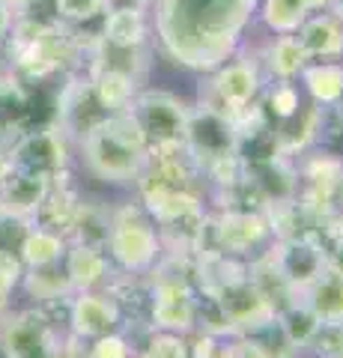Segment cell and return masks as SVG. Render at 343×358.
<instances>
[{"label": "cell", "mask_w": 343, "mask_h": 358, "mask_svg": "<svg viewBox=\"0 0 343 358\" xmlns=\"http://www.w3.org/2000/svg\"><path fill=\"white\" fill-rule=\"evenodd\" d=\"M295 39L307 57H335L343 51V18H337L335 13H323L314 18L307 15L302 27L295 30Z\"/></svg>", "instance_id": "14"}, {"label": "cell", "mask_w": 343, "mask_h": 358, "mask_svg": "<svg viewBox=\"0 0 343 358\" xmlns=\"http://www.w3.org/2000/svg\"><path fill=\"white\" fill-rule=\"evenodd\" d=\"M126 110L140 126L147 147L164 150V147H180L182 143L188 110L191 108L173 93H164V90H143V93L131 99V105Z\"/></svg>", "instance_id": "7"}, {"label": "cell", "mask_w": 343, "mask_h": 358, "mask_svg": "<svg viewBox=\"0 0 343 358\" xmlns=\"http://www.w3.org/2000/svg\"><path fill=\"white\" fill-rule=\"evenodd\" d=\"M33 227L27 215H15V212L0 209V254L18 257L21 254V242H24L27 230Z\"/></svg>", "instance_id": "28"}, {"label": "cell", "mask_w": 343, "mask_h": 358, "mask_svg": "<svg viewBox=\"0 0 343 358\" xmlns=\"http://www.w3.org/2000/svg\"><path fill=\"white\" fill-rule=\"evenodd\" d=\"M328 224H331V221H328ZM316 245H319V251H323L326 272L343 278V236H340V233L331 230V227H326V230L316 236Z\"/></svg>", "instance_id": "30"}, {"label": "cell", "mask_w": 343, "mask_h": 358, "mask_svg": "<svg viewBox=\"0 0 343 358\" xmlns=\"http://www.w3.org/2000/svg\"><path fill=\"white\" fill-rule=\"evenodd\" d=\"M272 236V221L269 212L263 209H224L218 218H206L200 242H197V251L200 245L212 239V248L206 257H245L251 251L263 248Z\"/></svg>", "instance_id": "6"}, {"label": "cell", "mask_w": 343, "mask_h": 358, "mask_svg": "<svg viewBox=\"0 0 343 358\" xmlns=\"http://www.w3.org/2000/svg\"><path fill=\"white\" fill-rule=\"evenodd\" d=\"M21 275H24V266H21L18 257L0 254V296H6L21 284Z\"/></svg>", "instance_id": "35"}, {"label": "cell", "mask_w": 343, "mask_h": 358, "mask_svg": "<svg viewBox=\"0 0 343 358\" xmlns=\"http://www.w3.org/2000/svg\"><path fill=\"white\" fill-rule=\"evenodd\" d=\"M13 27H15V13H13V6L0 3V51H3V45L9 42V36H13Z\"/></svg>", "instance_id": "36"}, {"label": "cell", "mask_w": 343, "mask_h": 358, "mask_svg": "<svg viewBox=\"0 0 343 358\" xmlns=\"http://www.w3.org/2000/svg\"><path fill=\"white\" fill-rule=\"evenodd\" d=\"M331 6H335V15L343 18V0H331Z\"/></svg>", "instance_id": "40"}, {"label": "cell", "mask_w": 343, "mask_h": 358, "mask_svg": "<svg viewBox=\"0 0 343 358\" xmlns=\"http://www.w3.org/2000/svg\"><path fill=\"white\" fill-rule=\"evenodd\" d=\"M340 54H343V51H340Z\"/></svg>", "instance_id": "43"}, {"label": "cell", "mask_w": 343, "mask_h": 358, "mask_svg": "<svg viewBox=\"0 0 343 358\" xmlns=\"http://www.w3.org/2000/svg\"><path fill=\"white\" fill-rule=\"evenodd\" d=\"M84 358H131V350L123 334L110 331V334H102V338H96L93 346L84 352Z\"/></svg>", "instance_id": "33"}, {"label": "cell", "mask_w": 343, "mask_h": 358, "mask_svg": "<svg viewBox=\"0 0 343 358\" xmlns=\"http://www.w3.org/2000/svg\"><path fill=\"white\" fill-rule=\"evenodd\" d=\"M63 268L69 275L72 289H96L108 278V260L102 248L93 245H78L72 242V248H66L63 254Z\"/></svg>", "instance_id": "15"}, {"label": "cell", "mask_w": 343, "mask_h": 358, "mask_svg": "<svg viewBox=\"0 0 343 358\" xmlns=\"http://www.w3.org/2000/svg\"><path fill=\"white\" fill-rule=\"evenodd\" d=\"M307 60L311 57L305 54V48L298 45L293 33H281V36L265 48V66H269V72L278 78V81H293V78H298L307 66Z\"/></svg>", "instance_id": "22"}, {"label": "cell", "mask_w": 343, "mask_h": 358, "mask_svg": "<svg viewBox=\"0 0 343 358\" xmlns=\"http://www.w3.org/2000/svg\"><path fill=\"white\" fill-rule=\"evenodd\" d=\"M269 260L275 266V272L281 275V281L290 287L295 296L326 272L323 251H319L316 239H305V236L278 239L275 248L269 251Z\"/></svg>", "instance_id": "9"}, {"label": "cell", "mask_w": 343, "mask_h": 358, "mask_svg": "<svg viewBox=\"0 0 343 358\" xmlns=\"http://www.w3.org/2000/svg\"><path fill=\"white\" fill-rule=\"evenodd\" d=\"M6 301H9L6 296H0V317H3V313H6Z\"/></svg>", "instance_id": "41"}, {"label": "cell", "mask_w": 343, "mask_h": 358, "mask_svg": "<svg viewBox=\"0 0 343 358\" xmlns=\"http://www.w3.org/2000/svg\"><path fill=\"white\" fill-rule=\"evenodd\" d=\"M78 203L81 200L75 197L72 188L63 182V173H60L57 179H54V185H51V192L45 194V200L39 203V209L33 212L36 227H45V230H54V233H60V236H66V233L72 230Z\"/></svg>", "instance_id": "16"}, {"label": "cell", "mask_w": 343, "mask_h": 358, "mask_svg": "<svg viewBox=\"0 0 343 358\" xmlns=\"http://www.w3.org/2000/svg\"><path fill=\"white\" fill-rule=\"evenodd\" d=\"M78 143L87 171L105 182H135L149 155L147 138L129 110L110 114Z\"/></svg>", "instance_id": "2"}, {"label": "cell", "mask_w": 343, "mask_h": 358, "mask_svg": "<svg viewBox=\"0 0 343 358\" xmlns=\"http://www.w3.org/2000/svg\"><path fill=\"white\" fill-rule=\"evenodd\" d=\"M298 299L316 313L319 322L343 320V278L337 275L323 272L311 287L298 293Z\"/></svg>", "instance_id": "19"}, {"label": "cell", "mask_w": 343, "mask_h": 358, "mask_svg": "<svg viewBox=\"0 0 343 358\" xmlns=\"http://www.w3.org/2000/svg\"><path fill=\"white\" fill-rule=\"evenodd\" d=\"M0 350L6 358H84L39 308L0 317Z\"/></svg>", "instance_id": "4"}, {"label": "cell", "mask_w": 343, "mask_h": 358, "mask_svg": "<svg viewBox=\"0 0 343 358\" xmlns=\"http://www.w3.org/2000/svg\"><path fill=\"white\" fill-rule=\"evenodd\" d=\"M105 248L126 272H147L156 266L161 254V239L149 212L131 203L110 212V233Z\"/></svg>", "instance_id": "5"}, {"label": "cell", "mask_w": 343, "mask_h": 358, "mask_svg": "<svg viewBox=\"0 0 343 358\" xmlns=\"http://www.w3.org/2000/svg\"><path fill=\"white\" fill-rule=\"evenodd\" d=\"M260 0H156V33L173 63L218 69L236 51Z\"/></svg>", "instance_id": "1"}, {"label": "cell", "mask_w": 343, "mask_h": 358, "mask_svg": "<svg viewBox=\"0 0 343 358\" xmlns=\"http://www.w3.org/2000/svg\"><path fill=\"white\" fill-rule=\"evenodd\" d=\"M90 81L96 90V99L102 102L108 114H119L131 105V99L138 96V78L117 69H90Z\"/></svg>", "instance_id": "18"}, {"label": "cell", "mask_w": 343, "mask_h": 358, "mask_svg": "<svg viewBox=\"0 0 343 358\" xmlns=\"http://www.w3.org/2000/svg\"><path fill=\"white\" fill-rule=\"evenodd\" d=\"M0 3H6V6H13V9H15V3H18V0H0Z\"/></svg>", "instance_id": "42"}, {"label": "cell", "mask_w": 343, "mask_h": 358, "mask_svg": "<svg viewBox=\"0 0 343 358\" xmlns=\"http://www.w3.org/2000/svg\"><path fill=\"white\" fill-rule=\"evenodd\" d=\"M307 346H314L319 358H343V320L319 322V329Z\"/></svg>", "instance_id": "29"}, {"label": "cell", "mask_w": 343, "mask_h": 358, "mask_svg": "<svg viewBox=\"0 0 343 358\" xmlns=\"http://www.w3.org/2000/svg\"><path fill=\"white\" fill-rule=\"evenodd\" d=\"M215 358H269L263 352V346L248 338V334H239V338L233 343H227V346H218V355Z\"/></svg>", "instance_id": "34"}, {"label": "cell", "mask_w": 343, "mask_h": 358, "mask_svg": "<svg viewBox=\"0 0 343 358\" xmlns=\"http://www.w3.org/2000/svg\"><path fill=\"white\" fill-rule=\"evenodd\" d=\"M54 179L45 176H33L21 171H6L0 173V209L15 212V215H33L39 209V203L51 192Z\"/></svg>", "instance_id": "13"}, {"label": "cell", "mask_w": 343, "mask_h": 358, "mask_svg": "<svg viewBox=\"0 0 343 358\" xmlns=\"http://www.w3.org/2000/svg\"><path fill=\"white\" fill-rule=\"evenodd\" d=\"M69 233L78 245H93V248L105 251L108 233H110V212L96 203H78V212H75Z\"/></svg>", "instance_id": "25"}, {"label": "cell", "mask_w": 343, "mask_h": 358, "mask_svg": "<svg viewBox=\"0 0 343 358\" xmlns=\"http://www.w3.org/2000/svg\"><path fill=\"white\" fill-rule=\"evenodd\" d=\"M123 310L119 301L108 293H96V289H81L69 305V322L78 338H102V334L117 331Z\"/></svg>", "instance_id": "12"}, {"label": "cell", "mask_w": 343, "mask_h": 358, "mask_svg": "<svg viewBox=\"0 0 343 358\" xmlns=\"http://www.w3.org/2000/svg\"><path fill=\"white\" fill-rule=\"evenodd\" d=\"M331 230H337L340 236H343V209H340V215H337V218H331Z\"/></svg>", "instance_id": "39"}, {"label": "cell", "mask_w": 343, "mask_h": 358, "mask_svg": "<svg viewBox=\"0 0 343 358\" xmlns=\"http://www.w3.org/2000/svg\"><path fill=\"white\" fill-rule=\"evenodd\" d=\"M263 21L275 33H295L302 21L311 15L305 0H263Z\"/></svg>", "instance_id": "26"}, {"label": "cell", "mask_w": 343, "mask_h": 358, "mask_svg": "<svg viewBox=\"0 0 343 358\" xmlns=\"http://www.w3.org/2000/svg\"><path fill=\"white\" fill-rule=\"evenodd\" d=\"M110 114L102 108V102L96 99V90L90 75L87 78H75L60 90L57 99V129L66 138L81 141L87 131H93L98 122H105Z\"/></svg>", "instance_id": "10"}, {"label": "cell", "mask_w": 343, "mask_h": 358, "mask_svg": "<svg viewBox=\"0 0 343 358\" xmlns=\"http://www.w3.org/2000/svg\"><path fill=\"white\" fill-rule=\"evenodd\" d=\"M63 24H84L102 15V0H57Z\"/></svg>", "instance_id": "31"}, {"label": "cell", "mask_w": 343, "mask_h": 358, "mask_svg": "<svg viewBox=\"0 0 343 358\" xmlns=\"http://www.w3.org/2000/svg\"><path fill=\"white\" fill-rule=\"evenodd\" d=\"M260 96V72L251 60H236V63H221L215 78L209 81V99L203 102L221 108L224 114L236 117L239 110L257 102Z\"/></svg>", "instance_id": "11"}, {"label": "cell", "mask_w": 343, "mask_h": 358, "mask_svg": "<svg viewBox=\"0 0 343 358\" xmlns=\"http://www.w3.org/2000/svg\"><path fill=\"white\" fill-rule=\"evenodd\" d=\"M66 254V239L60 233L54 230H45V227H33L27 230L24 242H21V254L18 260L24 268H33V266H51V263H60Z\"/></svg>", "instance_id": "21"}, {"label": "cell", "mask_w": 343, "mask_h": 358, "mask_svg": "<svg viewBox=\"0 0 343 358\" xmlns=\"http://www.w3.org/2000/svg\"><path fill=\"white\" fill-rule=\"evenodd\" d=\"M302 84L316 105H337L343 99V66L340 63H314L302 69Z\"/></svg>", "instance_id": "20"}, {"label": "cell", "mask_w": 343, "mask_h": 358, "mask_svg": "<svg viewBox=\"0 0 343 358\" xmlns=\"http://www.w3.org/2000/svg\"><path fill=\"white\" fill-rule=\"evenodd\" d=\"M278 326L284 329V334H286V341H290L295 350L298 346H307L311 343V338L316 334V329H319V320H316V313L305 305L302 299H290L284 308H278Z\"/></svg>", "instance_id": "23"}, {"label": "cell", "mask_w": 343, "mask_h": 358, "mask_svg": "<svg viewBox=\"0 0 343 358\" xmlns=\"http://www.w3.org/2000/svg\"><path fill=\"white\" fill-rule=\"evenodd\" d=\"M149 0H102V13H110V9H143L147 13Z\"/></svg>", "instance_id": "37"}, {"label": "cell", "mask_w": 343, "mask_h": 358, "mask_svg": "<svg viewBox=\"0 0 343 358\" xmlns=\"http://www.w3.org/2000/svg\"><path fill=\"white\" fill-rule=\"evenodd\" d=\"M305 6L314 13V9H326V6H331V0H305Z\"/></svg>", "instance_id": "38"}, {"label": "cell", "mask_w": 343, "mask_h": 358, "mask_svg": "<svg viewBox=\"0 0 343 358\" xmlns=\"http://www.w3.org/2000/svg\"><path fill=\"white\" fill-rule=\"evenodd\" d=\"M147 15L143 9H110L102 13V42L117 48H143L147 42Z\"/></svg>", "instance_id": "17"}, {"label": "cell", "mask_w": 343, "mask_h": 358, "mask_svg": "<svg viewBox=\"0 0 343 358\" xmlns=\"http://www.w3.org/2000/svg\"><path fill=\"white\" fill-rule=\"evenodd\" d=\"M143 358H188V343L176 331H159L143 350Z\"/></svg>", "instance_id": "32"}, {"label": "cell", "mask_w": 343, "mask_h": 358, "mask_svg": "<svg viewBox=\"0 0 343 358\" xmlns=\"http://www.w3.org/2000/svg\"><path fill=\"white\" fill-rule=\"evenodd\" d=\"M66 164H69V138L57 126L18 134L3 152L6 171H21L45 179H57L60 173H66Z\"/></svg>", "instance_id": "8"}, {"label": "cell", "mask_w": 343, "mask_h": 358, "mask_svg": "<svg viewBox=\"0 0 343 358\" xmlns=\"http://www.w3.org/2000/svg\"><path fill=\"white\" fill-rule=\"evenodd\" d=\"M260 110L265 114V120H269V126H275V122H284V120H290L293 114H298V110H302V99H298L295 84L293 81L272 84L269 90H265V96L260 102Z\"/></svg>", "instance_id": "27"}, {"label": "cell", "mask_w": 343, "mask_h": 358, "mask_svg": "<svg viewBox=\"0 0 343 358\" xmlns=\"http://www.w3.org/2000/svg\"><path fill=\"white\" fill-rule=\"evenodd\" d=\"M182 147L191 155L200 173H212L215 167L239 159V129L236 120L221 108L200 102V108L188 110Z\"/></svg>", "instance_id": "3"}, {"label": "cell", "mask_w": 343, "mask_h": 358, "mask_svg": "<svg viewBox=\"0 0 343 358\" xmlns=\"http://www.w3.org/2000/svg\"><path fill=\"white\" fill-rule=\"evenodd\" d=\"M63 263V260H60ZM60 263H51V266H33L27 268L24 275V289L39 299V301H57V299H66L72 293V284H69V275Z\"/></svg>", "instance_id": "24"}]
</instances>
